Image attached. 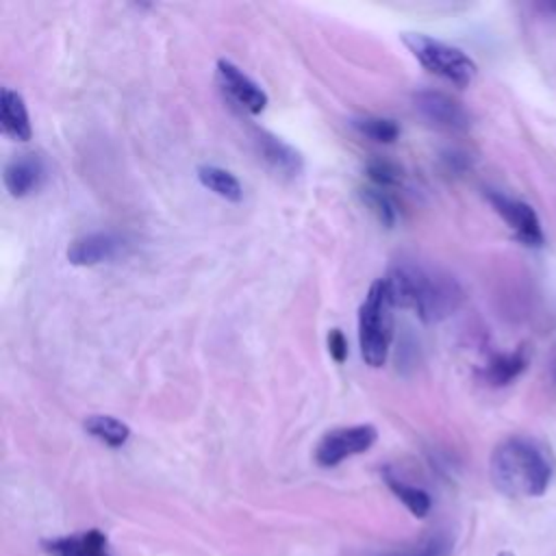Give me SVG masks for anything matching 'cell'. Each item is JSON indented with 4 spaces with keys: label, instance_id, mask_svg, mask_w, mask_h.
<instances>
[{
    "label": "cell",
    "instance_id": "obj_23",
    "mask_svg": "<svg viewBox=\"0 0 556 556\" xmlns=\"http://www.w3.org/2000/svg\"><path fill=\"white\" fill-rule=\"evenodd\" d=\"M539 9L545 11V13H554L556 15V2H541Z\"/></svg>",
    "mask_w": 556,
    "mask_h": 556
},
{
    "label": "cell",
    "instance_id": "obj_21",
    "mask_svg": "<svg viewBox=\"0 0 556 556\" xmlns=\"http://www.w3.org/2000/svg\"><path fill=\"white\" fill-rule=\"evenodd\" d=\"M450 549H452V541L445 534H434L413 549L389 554V556H450Z\"/></svg>",
    "mask_w": 556,
    "mask_h": 556
},
{
    "label": "cell",
    "instance_id": "obj_5",
    "mask_svg": "<svg viewBox=\"0 0 556 556\" xmlns=\"http://www.w3.org/2000/svg\"><path fill=\"white\" fill-rule=\"evenodd\" d=\"M378 439L371 424H356L328 430L315 447V460L319 467H337L350 456L367 452Z\"/></svg>",
    "mask_w": 556,
    "mask_h": 556
},
{
    "label": "cell",
    "instance_id": "obj_13",
    "mask_svg": "<svg viewBox=\"0 0 556 556\" xmlns=\"http://www.w3.org/2000/svg\"><path fill=\"white\" fill-rule=\"evenodd\" d=\"M0 126L4 135L17 141H28L33 135L24 98L9 87L0 91Z\"/></svg>",
    "mask_w": 556,
    "mask_h": 556
},
{
    "label": "cell",
    "instance_id": "obj_3",
    "mask_svg": "<svg viewBox=\"0 0 556 556\" xmlns=\"http://www.w3.org/2000/svg\"><path fill=\"white\" fill-rule=\"evenodd\" d=\"M393 302L387 282L378 278L361 308H358V345L361 356L369 367H382L389 356V345L393 337Z\"/></svg>",
    "mask_w": 556,
    "mask_h": 556
},
{
    "label": "cell",
    "instance_id": "obj_2",
    "mask_svg": "<svg viewBox=\"0 0 556 556\" xmlns=\"http://www.w3.org/2000/svg\"><path fill=\"white\" fill-rule=\"evenodd\" d=\"M489 473L493 486L508 497H539L552 482V463L536 441L508 437L493 447Z\"/></svg>",
    "mask_w": 556,
    "mask_h": 556
},
{
    "label": "cell",
    "instance_id": "obj_14",
    "mask_svg": "<svg viewBox=\"0 0 556 556\" xmlns=\"http://www.w3.org/2000/svg\"><path fill=\"white\" fill-rule=\"evenodd\" d=\"M528 367L526 348H517L513 352H502L491 356V361L482 369V378L491 387H506L517 380Z\"/></svg>",
    "mask_w": 556,
    "mask_h": 556
},
{
    "label": "cell",
    "instance_id": "obj_15",
    "mask_svg": "<svg viewBox=\"0 0 556 556\" xmlns=\"http://www.w3.org/2000/svg\"><path fill=\"white\" fill-rule=\"evenodd\" d=\"M198 180L202 187H206L208 191L217 193L224 200L230 202H239L243 198V187L237 180L235 174H230L224 167L217 165H200L198 167Z\"/></svg>",
    "mask_w": 556,
    "mask_h": 556
},
{
    "label": "cell",
    "instance_id": "obj_16",
    "mask_svg": "<svg viewBox=\"0 0 556 556\" xmlns=\"http://www.w3.org/2000/svg\"><path fill=\"white\" fill-rule=\"evenodd\" d=\"M83 428L87 434H91L93 439L102 441L109 447H122L130 437V428L111 415H89L85 417Z\"/></svg>",
    "mask_w": 556,
    "mask_h": 556
},
{
    "label": "cell",
    "instance_id": "obj_12",
    "mask_svg": "<svg viewBox=\"0 0 556 556\" xmlns=\"http://www.w3.org/2000/svg\"><path fill=\"white\" fill-rule=\"evenodd\" d=\"M4 187L13 198H24L41 187L46 165L37 154H20L4 165Z\"/></svg>",
    "mask_w": 556,
    "mask_h": 556
},
{
    "label": "cell",
    "instance_id": "obj_19",
    "mask_svg": "<svg viewBox=\"0 0 556 556\" xmlns=\"http://www.w3.org/2000/svg\"><path fill=\"white\" fill-rule=\"evenodd\" d=\"M361 200L363 204L376 215V219L391 228L397 219V208H395V202L389 198V193L384 189H378V187H363L361 189Z\"/></svg>",
    "mask_w": 556,
    "mask_h": 556
},
{
    "label": "cell",
    "instance_id": "obj_22",
    "mask_svg": "<svg viewBox=\"0 0 556 556\" xmlns=\"http://www.w3.org/2000/svg\"><path fill=\"white\" fill-rule=\"evenodd\" d=\"M328 352L337 363H343L348 358V339L337 328L328 332Z\"/></svg>",
    "mask_w": 556,
    "mask_h": 556
},
{
    "label": "cell",
    "instance_id": "obj_17",
    "mask_svg": "<svg viewBox=\"0 0 556 556\" xmlns=\"http://www.w3.org/2000/svg\"><path fill=\"white\" fill-rule=\"evenodd\" d=\"M384 482H387V486L395 493V497L415 515V517H426L428 513H430V508H432V500H430V495L424 491V489H419V486H413V484H406L404 480H400L397 476H393L391 471H387L384 469Z\"/></svg>",
    "mask_w": 556,
    "mask_h": 556
},
{
    "label": "cell",
    "instance_id": "obj_9",
    "mask_svg": "<svg viewBox=\"0 0 556 556\" xmlns=\"http://www.w3.org/2000/svg\"><path fill=\"white\" fill-rule=\"evenodd\" d=\"M254 146H256V152L261 154V159L267 163V167L271 172H276L278 176L295 178L302 174V169H304L302 154L293 146L282 141L278 135L261 128L254 132Z\"/></svg>",
    "mask_w": 556,
    "mask_h": 556
},
{
    "label": "cell",
    "instance_id": "obj_7",
    "mask_svg": "<svg viewBox=\"0 0 556 556\" xmlns=\"http://www.w3.org/2000/svg\"><path fill=\"white\" fill-rule=\"evenodd\" d=\"M217 80H219V87L224 89V93L235 104H239L243 111H248L252 115H258L261 111H265L267 93L263 91V87L256 80H252L232 61H226V59L217 61Z\"/></svg>",
    "mask_w": 556,
    "mask_h": 556
},
{
    "label": "cell",
    "instance_id": "obj_10",
    "mask_svg": "<svg viewBox=\"0 0 556 556\" xmlns=\"http://www.w3.org/2000/svg\"><path fill=\"white\" fill-rule=\"evenodd\" d=\"M122 250H124L122 237H117L113 232H91V235L76 239L70 245L67 258L72 265L89 267V265H98V263L119 256Z\"/></svg>",
    "mask_w": 556,
    "mask_h": 556
},
{
    "label": "cell",
    "instance_id": "obj_18",
    "mask_svg": "<svg viewBox=\"0 0 556 556\" xmlns=\"http://www.w3.org/2000/svg\"><path fill=\"white\" fill-rule=\"evenodd\" d=\"M352 126L363 137H367L371 141H378V143H393L400 135V126L391 117H376V115L356 117V119H352Z\"/></svg>",
    "mask_w": 556,
    "mask_h": 556
},
{
    "label": "cell",
    "instance_id": "obj_4",
    "mask_svg": "<svg viewBox=\"0 0 556 556\" xmlns=\"http://www.w3.org/2000/svg\"><path fill=\"white\" fill-rule=\"evenodd\" d=\"M402 41L430 74L456 87H467L478 74L473 59L467 56L460 48L432 39L424 33H404Z\"/></svg>",
    "mask_w": 556,
    "mask_h": 556
},
{
    "label": "cell",
    "instance_id": "obj_8",
    "mask_svg": "<svg viewBox=\"0 0 556 556\" xmlns=\"http://www.w3.org/2000/svg\"><path fill=\"white\" fill-rule=\"evenodd\" d=\"M415 109L428 124L437 128L452 132H463L469 128L467 109L443 91H419L415 96Z\"/></svg>",
    "mask_w": 556,
    "mask_h": 556
},
{
    "label": "cell",
    "instance_id": "obj_6",
    "mask_svg": "<svg viewBox=\"0 0 556 556\" xmlns=\"http://www.w3.org/2000/svg\"><path fill=\"white\" fill-rule=\"evenodd\" d=\"M486 198H489L491 206L495 208V213L508 224V228L513 230L517 241H521L528 248H541L545 243L539 215L534 213V208L530 204H526L517 198L504 195L500 191H486Z\"/></svg>",
    "mask_w": 556,
    "mask_h": 556
},
{
    "label": "cell",
    "instance_id": "obj_1",
    "mask_svg": "<svg viewBox=\"0 0 556 556\" xmlns=\"http://www.w3.org/2000/svg\"><path fill=\"white\" fill-rule=\"evenodd\" d=\"M382 280L393 306L410 308L428 324L450 317L463 302V289L450 274L417 261H397Z\"/></svg>",
    "mask_w": 556,
    "mask_h": 556
},
{
    "label": "cell",
    "instance_id": "obj_11",
    "mask_svg": "<svg viewBox=\"0 0 556 556\" xmlns=\"http://www.w3.org/2000/svg\"><path fill=\"white\" fill-rule=\"evenodd\" d=\"M43 552L50 556H111L109 539L102 530L89 528L76 534L41 541Z\"/></svg>",
    "mask_w": 556,
    "mask_h": 556
},
{
    "label": "cell",
    "instance_id": "obj_24",
    "mask_svg": "<svg viewBox=\"0 0 556 556\" xmlns=\"http://www.w3.org/2000/svg\"><path fill=\"white\" fill-rule=\"evenodd\" d=\"M552 376H554V380H556V356H554V363H552Z\"/></svg>",
    "mask_w": 556,
    "mask_h": 556
},
{
    "label": "cell",
    "instance_id": "obj_20",
    "mask_svg": "<svg viewBox=\"0 0 556 556\" xmlns=\"http://www.w3.org/2000/svg\"><path fill=\"white\" fill-rule=\"evenodd\" d=\"M365 174L367 178L378 187V189H387V187H395L402 182V169L387 161V159H371L365 165Z\"/></svg>",
    "mask_w": 556,
    "mask_h": 556
}]
</instances>
